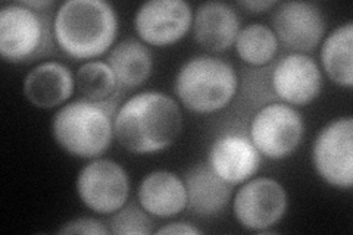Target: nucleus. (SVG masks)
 Here are the masks:
<instances>
[{
    "mask_svg": "<svg viewBox=\"0 0 353 235\" xmlns=\"http://www.w3.org/2000/svg\"><path fill=\"white\" fill-rule=\"evenodd\" d=\"M183 115L179 103L162 92H141L119 108L114 121L115 136L134 154L168 149L180 136Z\"/></svg>",
    "mask_w": 353,
    "mask_h": 235,
    "instance_id": "1",
    "label": "nucleus"
},
{
    "mask_svg": "<svg viewBox=\"0 0 353 235\" xmlns=\"http://www.w3.org/2000/svg\"><path fill=\"white\" fill-rule=\"evenodd\" d=\"M53 40L74 59H92L112 46L118 18L103 0H66L53 18Z\"/></svg>",
    "mask_w": 353,
    "mask_h": 235,
    "instance_id": "2",
    "label": "nucleus"
},
{
    "mask_svg": "<svg viewBox=\"0 0 353 235\" xmlns=\"http://www.w3.org/2000/svg\"><path fill=\"white\" fill-rule=\"evenodd\" d=\"M233 66L209 54L184 62L175 76L174 90L180 102L194 114H214L224 109L237 93Z\"/></svg>",
    "mask_w": 353,
    "mask_h": 235,
    "instance_id": "3",
    "label": "nucleus"
},
{
    "mask_svg": "<svg viewBox=\"0 0 353 235\" xmlns=\"http://www.w3.org/2000/svg\"><path fill=\"white\" fill-rule=\"evenodd\" d=\"M112 115L103 105L80 99L62 106L52 121L53 139L77 158L92 159L109 149L114 139Z\"/></svg>",
    "mask_w": 353,
    "mask_h": 235,
    "instance_id": "4",
    "label": "nucleus"
},
{
    "mask_svg": "<svg viewBox=\"0 0 353 235\" xmlns=\"http://www.w3.org/2000/svg\"><path fill=\"white\" fill-rule=\"evenodd\" d=\"M49 39V27L39 10L24 3H10L0 9V53L3 59L19 63L41 54Z\"/></svg>",
    "mask_w": 353,
    "mask_h": 235,
    "instance_id": "5",
    "label": "nucleus"
},
{
    "mask_svg": "<svg viewBox=\"0 0 353 235\" xmlns=\"http://www.w3.org/2000/svg\"><path fill=\"white\" fill-rule=\"evenodd\" d=\"M305 125L302 115L287 103L263 106L253 116L250 140L265 158L284 159L302 143Z\"/></svg>",
    "mask_w": 353,
    "mask_h": 235,
    "instance_id": "6",
    "label": "nucleus"
},
{
    "mask_svg": "<svg viewBox=\"0 0 353 235\" xmlns=\"http://www.w3.org/2000/svg\"><path fill=\"white\" fill-rule=\"evenodd\" d=\"M312 163L323 180L337 188L353 184V119L331 121L316 136L312 145Z\"/></svg>",
    "mask_w": 353,
    "mask_h": 235,
    "instance_id": "7",
    "label": "nucleus"
},
{
    "mask_svg": "<svg viewBox=\"0 0 353 235\" xmlns=\"http://www.w3.org/2000/svg\"><path fill=\"white\" fill-rule=\"evenodd\" d=\"M77 193L83 203L96 214L112 215L128 200V174L114 161L94 159L79 172Z\"/></svg>",
    "mask_w": 353,
    "mask_h": 235,
    "instance_id": "8",
    "label": "nucleus"
},
{
    "mask_svg": "<svg viewBox=\"0 0 353 235\" xmlns=\"http://www.w3.org/2000/svg\"><path fill=\"white\" fill-rule=\"evenodd\" d=\"M289 197L285 188L272 178L259 176L239 188L233 210L241 227L263 232L285 215Z\"/></svg>",
    "mask_w": 353,
    "mask_h": 235,
    "instance_id": "9",
    "label": "nucleus"
},
{
    "mask_svg": "<svg viewBox=\"0 0 353 235\" xmlns=\"http://www.w3.org/2000/svg\"><path fill=\"white\" fill-rule=\"evenodd\" d=\"M193 24L192 6L184 0H149L134 15L139 37L150 46H170L180 41Z\"/></svg>",
    "mask_w": 353,
    "mask_h": 235,
    "instance_id": "10",
    "label": "nucleus"
},
{
    "mask_svg": "<svg viewBox=\"0 0 353 235\" xmlns=\"http://www.w3.org/2000/svg\"><path fill=\"white\" fill-rule=\"evenodd\" d=\"M277 6L272 18L277 39L297 53L314 50L325 34L323 10L311 2H284Z\"/></svg>",
    "mask_w": 353,
    "mask_h": 235,
    "instance_id": "11",
    "label": "nucleus"
},
{
    "mask_svg": "<svg viewBox=\"0 0 353 235\" xmlns=\"http://www.w3.org/2000/svg\"><path fill=\"white\" fill-rule=\"evenodd\" d=\"M272 87L287 105H307L323 90V72L311 56L294 52L275 65Z\"/></svg>",
    "mask_w": 353,
    "mask_h": 235,
    "instance_id": "12",
    "label": "nucleus"
},
{
    "mask_svg": "<svg viewBox=\"0 0 353 235\" xmlns=\"http://www.w3.org/2000/svg\"><path fill=\"white\" fill-rule=\"evenodd\" d=\"M262 163V154L245 136L223 134L209 147L208 165L230 185L246 183Z\"/></svg>",
    "mask_w": 353,
    "mask_h": 235,
    "instance_id": "13",
    "label": "nucleus"
},
{
    "mask_svg": "<svg viewBox=\"0 0 353 235\" xmlns=\"http://www.w3.org/2000/svg\"><path fill=\"white\" fill-rule=\"evenodd\" d=\"M193 36L202 48L224 52L236 43L240 31V17L236 9L224 2H205L193 15Z\"/></svg>",
    "mask_w": 353,
    "mask_h": 235,
    "instance_id": "14",
    "label": "nucleus"
},
{
    "mask_svg": "<svg viewBox=\"0 0 353 235\" xmlns=\"http://www.w3.org/2000/svg\"><path fill=\"white\" fill-rule=\"evenodd\" d=\"M75 92V76L57 61L36 65L24 80V96L31 105L52 109L71 99Z\"/></svg>",
    "mask_w": 353,
    "mask_h": 235,
    "instance_id": "15",
    "label": "nucleus"
},
{
    "mask_svg": "<svg viewBox=\"0 0 353 235\" xmlns=\"http://www.w3.org/2000/svg\"><path fill=\"white\" fill-rule=\"evenodd\" d=\"M187 207L199 218H214L231 198V185L218 176L208 163L194 165L185 174Z\"/></svg>",
    "mask_w": 353,
    "mask_h": 235,
    "instance_id": "16",
    "label": "nucleus"
},
{
    "mask_svg": "<svg viewBox=\"0 0 353 235\" xmlns=\"http://www.w3.org/2000/svg\"><path fill=\"white\" fill-rule=\"evenodd\" d=\"M137 197L149 215L171 218L187 207V190L181 178L170 171H153L143 178Z\"/></svg>",
    "mask_w": 353,
    "mask_h": 235,
    "instance_id": "17",
    "label": "nucleus"
},
{
    "mask_svg": "<svg viewBox=\"0 0 353 235\" xmlns=\"http://www.w3.org/2000/svg\"><path fill=\"white\" fill-rule=\"evenodd\" d=\"M108 63L119 87L136 88L145 84L150 76L153 58L145 44L134 39H125L110 50Z\"/></svg>",
    "mask_w": 353,
    "mask_h": 235,
    "instance_id": "18",
    "label": "nucleus"
},
{
    "mask_svg": "<svg viewBox=\"0 0 353 235\" xmlns=\"http://www.w3.org/2000/svg\"><path fill=\"white\" fill-rule=\"evenodd\" d=\"M321 63L330 80L340 87L353 85V22L339 25L321 46Z\"/></svg>",
    "mask_w": 353,
    "mask_h": 235,
    "instance_id": "19",
    "label": "nucleus"
},
{
    "mask_svg": "<svg viewBox=\"0 0 353 235\" xmlns=\"http://www.w3.org/2000/svg\"><path fill=\"white\" fill-rule=\"evenodd\" d=\"M236 50L243 62L255 66L270 63L279 50V39L271 27L252 22L240 28Z\"/></svg>",
    "mask_w": 353,
    "mask_h": 235,
    "instance_id": "20",
    "label": "nucleus"
},
{
    "mask_svg": "<svg viewBox=\"0 0 353 235\" xmlns=\"http://www.w3.org/2000/svg\"><path fill=\"white\" fill-rule=\"evenodd\" d=\"M117 85V76L108 62H85L75 74L77 90L83 94V99L90 102H106L114 94Z\"/></svg>",
    "mask_w": 353,
    "mask_h": 235,
    "instance_id": "21",
    "label": "nucleus"
},
{
    "mask_svg": "<svg viewBox=\"0 0 353 235\" xmlns=\"http://www.w3.org/2000/svg\"><path fill=\"white\" fill-rule=\"evenodd\" d=\"M109 231L118 235H149L153 232V221L143 207L136 203H125L110 215Z\"/></svg>",
    "mask_w": 353,
    "mask_h": 235,
    "instance_id": "22",
    "label": "nucleus"
},
{
    "mask_svg": "<svg viewBox=\"0 0 353 235\" xmlns=\"http://www.w3.org/2000/svg\"><path fill=\"white\" fill-rule=\"evenodd\" d=\"M59 234H88V235H105L109 234V228L102 221L94 218H79L66 222L58 231Z\"/></svg>",
    "mask_w": 353,
    "mask_h": 235,
    "instance_id": "23",
    "label": "nucleus"
},
{
    "mask_svg": "<svg viewBox=\"0 0 353 235\" xmlns=\"http://www.w3.org/2000/svg\"><path fill=\"white\" fill-rule=\"evenodd\" d=\"M157 234H159V235H163V234L197 235V234H202V231L190 225V223H187V222H171V223H167V225H163L162 228H159L157 231Z\"/></svg>",
    "mask_w": 353,
    "mask_h": 235,
    "instance_id": "24",
    "label": "nucleus"
},
{
    "mask_svg": "<svg viewBox=\"0 0 353 235\" xmlns=\"http://www.w3.org/2000/svg\"><path fill=\"white\" fill-rule=\"evenodd\" d=\"M239 5L245 9H249L253 14H263L268 9H272L279 3L274 0H246V2H239Z\"/></svg>",
    "mask_w": 353,
    "mask_h": 235,
    "instance_id": "25",
    "label": "nucleus"
},
{
    "mask_svg": "<svg viewBox=\"0 0 353 235\" xmlns=\"http://www.w3.org/2000/svg\"><path fill=\"white\" fill-rule=\"evenodd\" d=\"M21 3H24L26 6L34 9V10L41 9V8H49V6L54 5V2H52V0H49V2H21Z\"/></svg>",
    "mask_w": 353,
    "mask_h": 235,
    "instance_id": "26",
    "label": "nucleus"
}]
</instances>
